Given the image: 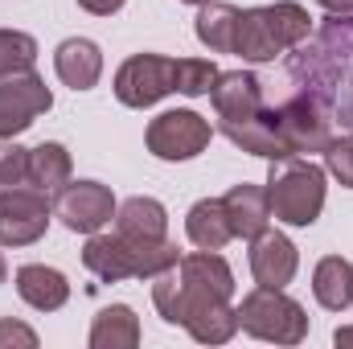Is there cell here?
<instances>
[{
    "label": "cell",
    "instance_id": "obj_1",
    "mask_svg": "<svg viewBox=\"0 0 353 349\" xmlns=\"http://www.w3.org/2000/svg\"><path fill=\"white\" fill-rule=\"evenodd\" d=\"M292 87L321 99L333 119L353 128V12H329L316 33H308L288 58Z\"/></svg>",
    "mask_w": 353,
    "mask_h": 349
},
{
    "label": "cell",
    "instance_id": "obj_2",
    "mask_svg": "<svg viewBox=\"0 0 353 349\" xmlns=\"http://www.w3.org/2000/svg\"><path fill=\"white\" fill-rule=\"evenodd\" d=\"M210 99H214L218 123L234 148L263 157V161H288V148L275 132V103L263 99V83L251 70L218 74V83L210 87Z\"/></svg>",
    "mask_w": 353,
    "mask_h": 349
},
{
    "label": "cell",
    "instance_id": "obj_3",
    "mask_svg": "<svg viewBox=\"0 0 353 349\" xmlns=\"http://www.w3.org/2000/svg\"><path fill=\"white\" fill-rule=\"evenodd\" d=\"M152 304L169 325L189 329V337L201 341V346H226L239 333V308L230 304V296H218V292L193 283L176 267L157 275Z\"/></svg>",
    "mask_w": 353,
    "mask_h": 349
},
{
    "label": "cell",
    "instance_id": "obj_4",
    "mask_svg": "<svg viewBox=\"0 0 353 349\" xmlns=\"http://www.w3.org/2000/svg\"><path fill=\"white\" fill-rule=\"evenodd\" d=\"M181 251L169 239H128V235H90L83 247V263L90 275H99L103 283H119V279H157L161 271L176 267Z\"/></svg>",
    "mask_w": 353,
    "mask_h": 349
},
{
    "label": "cell",
    "instance_id": "obj_5",
    "mask_svg": "<svg viewBox=\"0 0 353 349\" xmlns=\"http://www.w3.org/2000/svg\"><path fill=\"white\" fill-rule=\"evenodd\" d=\"M308 33H312V17L296 0L243 8L239 12V33H234V54L243 62H275L279 54L296 50Z\"/></svg>",
    "mask_w": 353,
    "mask_h": 349
},
{
    "label": "cell",
    "instance_id": "obj_6",
    "mask_svg": "<svg viewBox=\"0 0 353 349\" xmlns=\"http://www.w3.org/2000/svg\"><path fill=\"white\" fill-rule=\"evenodd\" d=\"M263 189L271 218H279L288 226H312L325 210V169L304 157L271 161V177Z\"/></svg>",
    "mask_w": 353,
    "mask_h": 349
},
{
    "label": "cell",
    "instance_id": "obj_7",
    "mask_svg": "<svg viewBox=\"0 0 353 349\" xmlns=\"http://www.w3.org/2000/svg\"><path fill=\"white\" fill-rule=\"evenodd\" d=\"M239 329L259 337V341H275V346H300L308 337V312L300 300H292L283 288H255L243 296L239 304Z\"/></svg>",
    "mask_w": 353,
    "mask_h": 349
},
{
    "label": "cell",
    "instance_id": "obj_8",
    "mask_svg": "<svg viewBox=\"0 0 353 349\" xmlns=\"http://www.w3.org/2000/svg\"><path fill=\"white\" fill-rule=\"evenodd\" d=\"M275 132H279L288 157L321 152L333 140V111L321 99H312L304 90H292L283 103H275Z\"/></svg>",
    "mask_w": 353,
    "mask_h": 349
},
{
    "label": "cell",
    "instance_id": "obj_9",
    "mask_svg": "<svg viewBox=\"0 0 353 349\" xmlns=\"http://www.w3.org/2000/svg\"><path fill=\"white\" fill-rule=\"evenodd\" d=\"M165 94H176V58L165 54H132L119 70H115V99L123 107H152Z\"/></svg>",
    "mask_w": 353,
    "mask_h": 349
},
{
    "label": "cell",
    "instance_id": "obj_10",
    "mask_svg": "<svg viewBox=\"0 0 353 349\" xmlns=\"http://www.w3.org/2000/svg\"><path fill=\"white\" fill-rule=\"evenodd\" d=\"M214 128L205 115L189 111V107H176V111H161L152 123H148V152L157 161H193L197 152H205Z\"/></svg>",
    "mask_w": 353,
    "mask_h": 349
},
{
    "label": "cell",
    "instance_id": "obj_11",
    "mask_svg": "<svg viewBox=\"0 0 353 349\" xmlns=\"http://www.w3.org/2000/svg\"><path fill=\"white\" fill-rule=\"evenodd\" d=\"M50 193L33 185L0 189V247H29L50 230Z\"/></svg>",
    "mask_w": 353,
    "mask_h": 349
},
{
    "label": "cell",
    "instance_id": "obj_12",
    "mask_svg": "<svg viewBox=\"0 0 353 349\" xmlns=\"http://www.w3.org/2000/svg\"><path fill=\"white\" fill-rule=\"evenodd\" d=\"M50 107H54V90L46 87V79L33 66L0 74V136L29 132L37 115H46Z\"/></svg>",
    "mask_w": 353,
    "mask_h": 349
},
{
    "label": "cell",
    "instance_id": "obj_13",
    "mask_svg": "<svg viewBox=\"0 0 353 349\" xmlns=\"http://www.w3.org/2000/svg\"><path fill=\"white\" fill-rule=\"evenodd\" d=\"M58 218L66 230L74 235H94L103 230L111 218H115V193L103 185V181H70L62 193H58Z\"/></svg>",
    "mask_w": 353,
    "mask_h": 349
},
{
    "label": "cell",
    "instance_id": "obj_14",
    "mask_svg": "<svg viewBox=\"0 0 353 349\" xmlns=\"http://www.w3.org/2000/svg\"><path fill=\"white\" fill-rule=\"evenodd\" d=\"M296 267H300V255H296V243L279 230H263L251 239V275L255 283L263 288H288L296 279Z\"/></svg>",
    "mask_w": 353,
    "mask_h": 349
},
{
    "label": "cell",
    "instance_id": "obj_15",
    "mask_svg": "<svg viewBox=\"0 0 353 349\" xmlns=\"http://www.w3.org/2000/svg\"><path fill=\"white\" fill-rule=\"evenodd\" d=\"M54 70L70 90H90L103 79V50L90 37H66L54 50Z\"/></svg>",
    "mask_w": 353,
    "mask_h": 349
},
{
    "label": "cell",
    "instance_id": "obj_16",
    "mask_svg": "<svg viewBox=\"0 0 353 349\" xmlns=\"http://www.w3.org/2000/svg\"><path fill=\"white\" fill-rule=\"evenodd\" d=\"M17 296L37 308V312H58L66 300H70V283L58 267H46V263H25L17 271Z\"/></svg>",
    "mask_w": 353,
    "mask_h": 349
},
{
    "label": "cell",
    "instance_id": "obj_17",
    "mask_svg": "<svg viewBox=\"0 0 353 349\" xmlns=\"http://www.w3.org/2000/svg\"><path fill=\"white\" fill-rule=\"evenodd\" d=\"M222 206H226V222H230L234 239H255V235H263L267 222H271V206H267L263 185L243 181V185H234L222 197Z\"/></svg>",
    "mask_w": 353,
    "mask_h": 349
},
{
    "label": "cell",
    "instance_id": "obj_18",
    "mask_svg": "<svg viewBox=\"0 0 353 349\" xmlns=\"http://www.w3.org/2000/svg\"><path fill=\"white\" fill-rule=\"evenodd\" d=\"M70 173H74V161H70L66 144L46 140V144L29 148V177H25V185H33V189L50 193V197H58V193L70 185Z\"/></svg>",
    "mask_w": 353,
    "mask_h": 349
},
{
    "label": "cell",
    "instance_id": "obj_19",
    "mask_svg": "<svg viewBox=\"0 0 353 349\" xmlns=\"http://www.w3.org/2000/svg\"><path fill=\"white\" fill-rule=\"evenodd\" d=\"M185 235H189V243L201 247V251H222V247L234 239V230H230V222H226L222 197H201V201H193V210L185 214Z\"/></svg>",
    "mask_w": 353,
    "mask_h": 349
},
{
    "label": "cell",
    "instance_id": "obj_20",
    "mask_svg": "<svg viewBox=\"0 0 353 349\" xmlns=\"http://www.w3.org/2000/svg\"><path fill=\"white\" fill-rule=\"evenodd\" d=\"M312 296L329 312H345L353 304V263L341 255H325L312 267Z\"/></svg>",
    "mask_w": 353,
    "mask_h": 349
},
{
    "label": "cell",
    "instance_id": "obj_21",
    "mask_svg": "<svg viewBox=\"0 0 353 349\" xmlns=\"http://www.w3.org/2000/svg\"><path fill=\"white\" fill-rule=\"evenodd\" d=\"M115 230L128 239H148V243L169 239V210L157 197H128L115 210Z\"/></svg>",
    "mask_w": 353,
    "mask_h": 349
},
{
    "label": "cell",
    "instance_id": "obj_22",
    "mask_svg": "<svg viewBox=\"0 0 353 349\" xmlns=\"http://www.w3.org/2000/svg\"><path fill=\"white\" fill-rule=\"evenodd\" d=\"M239 12L234 4H222V0H205L197 4V21H193V33L205 50L214 54H234V33H239Z\"/></svg>",
    "mask_w": 353,
    "mask_h": 349
},
{
    "label": "cell",
    "instance_id": "obj_23",
    "mask_svg": "<svg viewBox=\"0 0 353 349\" xmlns=\"http://www.w3.org/2000/svg\"><path fill=\"white\" fill-rule=\"evenodd\" d=\"M140 346V317L128 304L99 308L90 325V349H136Z\"/></svg>",
    "mask_w": 353,
    "mask_h": 349
},
{
    "label": "cell",
    "instance_id": "obj_24",
    "mask_svg": "<svg viewBox=\"0 0 353 349\" xmlns=\"http://www.w3.org/2000/svg\"><path fill=\"white\" fill-rule=\"evenodd\" d=\"M176 271L189 275L193 283L218 292V296H234V271H230V263L222 259L218 251H201V247H197L193 255H181V259H176Z\"/></svg>",
    "mask_w": 353,
    "mask_h": 349
},
{
    "label": "cell",
    "instance_id": "obj_25",
    "mask_svg": "<svg viewBox=\"0 0 353 349\" xmlns=\"http://www.w3.org/2000/svg\"><path fill=\"white\" fill-rule=\"evenodd\" d=\"M218 74L222 70L210 58H176V94H189V99L210 94V87L218 83Z\"/></svg>",
    "mask_w": 353,
    "mask_h": 349
},
{
    "label": "cell",
    "instance_id": "obj_26",
    "mask_svg": "<svg viewBox=\"0 0 353 349\" xmlns=\"http://www.w3.org/2000/svg\"><path fill=\"white\" fill-rule=\"evenodd\" d=\"M37 62V41L21 29H0V74L29 70Z\"/></svg>",
    "mask_w": 353,
    "mask_h": 349
},
{
    "label": "cell",
    "instance_id": "obj_27",
    "mask_svg": "<svg viewBox=\"0 0 353 349\" xmlns=\"http://www.w3.org/2000/svg\"><path fill=\"white\" fill-rule=\"evenodd\" d=\"M29 177V148L17 144V136H0V189L25 185Z\"/></svg>",
    "mask_w": 353,
    "mask_h": 349
},
{
    "label": "cell",
    "instance_id": "obj_28",
    "mask_svg": "<svg viewBox=\"0 0 353 349\" xmlns=\"http://www.w3.org/2000/svg\"><path fill=\"white\" fill-rule=\"evenodd\" d=\"M321 152H325V169L337 177L345 189H353V132H350V136H337V140H329Z\"/></svg>",
    "mask_w": 353,
    "mask_h": 349
},
{
    "label": "cell",
    "instance_id": "obj_29",
    "mask_svg": "<svg viewBox=\"0 0 353 349\" xmlns=\"http://www.w3.org/2000/svg\"><path fill=\"white\" fill-rule=\"evenodd\" d=\"M0 349H37V333L12 317L0 321Z\"/></svg>",
    "mask_w": 353,
    "mask_h": 349
},
{
    "label": "cell",
    "instance_id": "obj_30",
    "mask_svg": "<svg viewBox=\"0 0 353 349\" xmlns=\"http://www.w3.org/2000/svg\"><path fill=\"white\" fill-rule=\"evenodd\" d=\"M87 12H94V17H111V12H119L128 0H79Z\"/></svg>",
    "mask_w": 353,
    "mask_h": 349
},
{
    "label": "cell",
    "instance_id": "obj_31",
    "mask_svg": "<svg viewBox=\"0 0 353 349\" xmlns=\"http://www.w3.org/2000/svg\"><path fill=\"white\" fill-rule=\"evenodd\" d=\"M325 12H337V17H345V12H353V0H316Z\"/></svg>",
    "mask_w": 353,
    "mask_h": 349
},
{
    "label": "cell",
    "instance_id": "obj_32",
    "mask_svg": "<svg viewBox=\"0 0 353 349\" xmlns=\"http://www.w3.org/2000/svg\"><path fill=\"white\" fill-rule=\"evenodd\" d=\"M333 341H337V346H353V329H337Z\"/></svg>",
    "mask_w": 353,
    "mask_h": 349
},
{
    "label": "cell",
    "instance_id": "obj_33",
    "mask_svg": "<svg viewBox=\"0 0 353 349\" xmlns=\"http://www.w3.org/2000/svg\"><path fill=\"white\" fill-rule=\"evenodd\" d=\"M4 275H8V263H4V255H0V283H4Z\"/></svg>",
    "mask_w": 353,
    "mask_h": 349
},
{
    "label": "cell",
    "instance_id": "obj_34",
    "mask_svg": "<svg viewBox=\"0 0 353 349\" xmlns=\"http://www.w3.org/2000/svg\"><path fill=\"white\" fill-rule=\"evenodd\" d=\"M185 4H205V0H185Z\"/></svg>",
    "mask_w": 353,
    "mask_h": 349
}]
</instances>
